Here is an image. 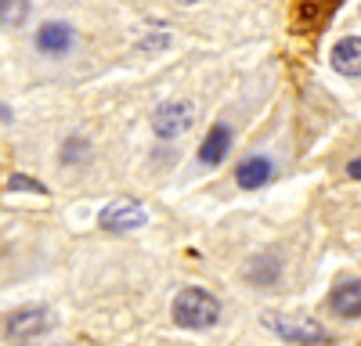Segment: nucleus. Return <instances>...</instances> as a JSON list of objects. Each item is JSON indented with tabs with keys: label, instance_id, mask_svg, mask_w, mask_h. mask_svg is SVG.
<instances>
[{
	"label": "nucleus",
	"instance_id": "f257e3e1",
	"mask_svg": "<svg viewBox=\"0 0 361 346\" xmlns=\"http://www.w3.org/2000/svg\"><path fill=\"white\" fill-rule=\"evenodd\" d=\"M217 317H221V303L206 288H185L173 300V321L185 328H209Z\"/></svg>",
	"mask_w": 361,
	"mask_h": 346
},
{
	"label": "nucleus",
	"instance_id": "f03ea898",
	"mask_svg": "<svg viewBox=\"0 0 361 346\" xmlns=\"http://www.w3.org/2000/svg\"><path fill=\"white\" fill-rule=\"evenodd\" d=\"M192 115H195L192 101H170V105L156 108L152 127H156L159 137H177V134H185L192 127Z\"/></svg>",
	"mask_w": 361,
	"mask_h": 346
},
{
	"label": "nucleus",
	"instance_id": "7ed1b4c3",
	"mask_svg": "<svg viewBox=\"0 0 361 346\" xmlns=\"http://www.w3.org/2000/svg\"><path fill=\"white\" fill-rule=\"evenodd\" d=\"M47 328H51V314H47L44 307H25V310H18V314L8 317V335L18 339V342L37 339V335H44Z\"/></svg>",
	"mask_w": 361,
	"mask_h": 346
},
{
	"label": "nucleus",
	"instance_id": "20e7f679",
	"mask_svg": "<svg viewBox=\"0 0 361 346\" xmlns=\"http://www.w3.org/2000/svg\"><path fill=\"white\" fill-rule=\"evenodd\" d=\"M145 224V210L137 202H112V206L102 213V227L105 231H130Z\"/></svg>",
	"mask_w": 361,
	"mask_h": 346
},
{
	"label": "nucleus",
	"instance_id": "39448f33",
	"mask_svg": "<svg viewBox=\"0 0 361 346\" xmlns=\"http://www.w3.org/2000/svg\"><path fill=\"white\" fill-rule=\"evenodd\" d=\"M329 307L340 317H361V281H343L333 288L329 296Z\"/></svg>",
	"mask_w": 361,
	"mask_h": 346
},
{
	"label": "nucleus",
	"instance_id": "423d86ee",
	"mask_svg": "<svg viewBox=\"0 0 361 346\" xmlns=\"http://www.w3.org/2000/svg\"><path fill=\"white\" fill-rule=\"evenodd\" d=\"M37 47H40L44 54H66V51L73 47V29L62 25V22H47V25H40Z\"/></svg>",
	"mask_w": 361,
	"mask_h": 346
},
{
	"label": "nucleus",
	"instance_id": "0eeeda50",
	"mask_svg": "<svg viewBox=\"0 0 361 346\" xmlns=\"http://www.w3.org/2000/svg\"><path fill=\"white\" fill-rule=\"evenodd\" d=\"M235 177H238V184H243V188H260V184H267L271 177H275V166H271L264 155H250V159L238 162Z\"/></svg>",
	"mask_w": 361,
	"mask_h": 346
},
{
	"label": "nucleus",
	"instance_id": "6e6552de",
	"mask_svg": "<svg viewBox=\"0 0 361 346\" xmlns=\"http://www.w3.org/2000/svg\"><path fill=\"white\" fill-rule=\"evenodd\" d=\"M231 152V130L224 127V123H217L214 130L206 134V141H202V152H199V159L206 162V166H217L224 155Z\"/></svg>",
	"mask_w": 361,
	"mask_h": 346
},
{
	"label": "nucleus",
	"instance_id": "1a4fd4ad",
	"mask_svg": "<svg viewBox=\"0 0 361 346\" xmlns=\"http://www.w3.org/2000/svg\"><path fill=\"white\" fill-rule=\"evenodd\" d=\"M333 65L343 76H361V37H347L333 47Z\"/></svg>",
	"mask_w": 361,
	"mask_h": 346
},
{
	"label": "nucleus",
	"instance_id": "9d476101",
	"mask_svg": "<svg viewBox=\"0 0 361 346\" xmlns=\"http://www.w3.org/2000/svg\"><path fill=\"white\" fill-rule=\"evenodd\" d=\"M267 325L275 328L279 335L296 339V342H325V339H329L322 328H311V321H296V328H293L289 321H282V317H267Z\"/></svg>",
	"mask_w": 361,
	"mask_h": 346
},
{
	"label": "nucleus",
	"instance_id": "9b49d317",
	"mask_svg": "<svg viewBox=\"0 0 361 346\" xmlns=\"http://www.w3.org/2000/svg\"><path fill=\"white\" fill-rule=\"evenodd\" d=\"M329 15H333V11H329L325 4H300L293 11V22L296 25H311V22H329Z\"/></svg>",
	"mask_w": 361,
	"mask_h": 346
},
{
	"label": "nucleus",
	"instance_id": "f8f14e48",
	"mask_svg": "<svg viewBox=\"0 0 361 346\" xmlns=\"http://www.w3.org/2000/svg\"><path fill=\"white\" fill-rule=\"evenodd\" d=\"M29 15V4H0V22H18Z\"/></svg>",
	"mask_w": 361,
	"mask_h": 346
},
{
	"label": "nucleus",
	"instance_id": "ddd939ff",
	"mask_svg": "<svg viewBox=\"0 0 361 346\" xmlns=\"http://www.w3.org/2000/svg\"><path fill=\"white\" fill-rule=\"evenodd\" d=\"M83 148H87V144H83L80 137H73L66 148H62V159H66V162H76V159H83Z\"/></svg>",
	"mask_w": 361,
	"mask_h": 346
},
{
	"label": "nucleus",
	"instance_id": "4468645a",
	"mask_svg": "<svg viewBox=\"0 0 361 346\" xmlns=\"http://www.w3.org/2000/svg\"><path fill=\"white\" fill-rule=\"evenodd\" d=\"M8 188H25V191H44L37 181H29V177H22V173H18V177H11V184Z\"/></svg>",
	"mask_w": 361,
	"mask_h": 346
},
{
	"label": "nucleus",
	"instance_id": "2eb2a0df",
	"mask_svg": "<svg viewBox=\"0 0 361 346\" xmlns=\"http://www.w3.org/2000/svg\"><path fill=\"white\" fill-rule=\"evenodd\" d=\"M347 173H350V177H354V181H361V159H354V162L347 166Z\"/></svg>",
	"mask_w": 361,
	"mask_h": 346
}]
</instances>
